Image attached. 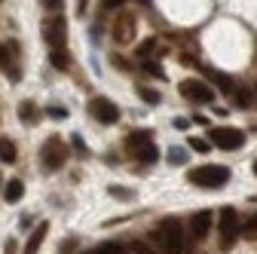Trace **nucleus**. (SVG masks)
I'll list each match as a JSON object with an SVG mask.
<instances>
[{"label": "nucleus", "mask_w": 257, "mask_h": 254, "mask_svg": "<svg viewBox=\"0 0 257 254\" xmlns=\"http://www.w3.org/2000/svg\"><path fill=\"white\" fill-rule=\"evenodd\" d=\"M153 239H156V245H163L166 254H184V227H181L178 217L159 220V227H156Z\"/></svg>", "instance_id": "obj_1"}, {"label": "nucleus", "mask_w": 257, "mask_h": 254, "mask_svg": "<svg viewBox=\"0 0 257 254\" xmlns=\"http://www.w3.org/2000/svg\"><path fill=\"white\" fill-rule=\"evenodd\" d=\"M196 187H205V190H220L223 184L230 181V169L227 166H199V169H190L187 175Z\"/></svg>", "instance_id": "obj_2"}, {"label": "nucleus", "mask_w": 257, "mask_h": 254, "mask_svg": "<svg viewBox=\"0 0 257 254\" xmlns=\"http://www.w3.org/2000/svg\"><path fill=\"white\" fill-rule=\"evenodd\" d=\"M64 160H68V147H64V141L58 135H49L40 147V166L46 172H58L64 166Z\"/></svg>", "instance_id": "obj_3"}, {"label": "nucleus", "mask_w": 257, "mask_h": 254, "mask_svg": "<svg viewBox=\"0 0 257 254\" xmlns=\"http://www.w3.org/2000/svg\"><path fill=\"white\" fill-rule=\"evenodd\" d=\"M125 147L132 150L135 160H141V163H156L159 160V150H156L150 132H132V135L125 138Z\"/></svg>", "instance_id": "obj_4"}, {"label": "nucleus", "mask_w": 257, "mask_h": 254, "mask_svg": "<svg viewBox=\"0 0 257 254\" xmlns=\"http://www.w3.org/2000/svg\"><path fill=\"white\" fill-rule=\"evenodd\" d=\"M217 230H220V248L230 251L233 242H236V236H239V214H236V208H220Z\"/></svg>", "instance_id": "obj_5"}, {"label": "nucleus", "mask_w": 257, "mask_h": 254, "mask_svg": "<svg viewBox=\"0 0 257 254\" xmlns=\"http://www.w3.org/2000/svg\"><path fill=\"white\" fill-rule=\"evenodd\" d=\"M43 40L52 46V49H61L64 40H68V19L61 13H52L46 22H43Z\"/></svg>", "instance_id": "obj_6"}, {"label": "nucleus", "mask_w": 257, "mask_h": 254, "mask_svg": "<svg viewBox=\"0 0 257 254\" xmlns=\"http://www.w3.org/2000/svg\"><path fill=\"white\" fill-rule=\"evenodd\" d=\"M208 138H211V144H214V147H220V150H239V147L245 144V132L230 129V125L211 129V132H208Z\"/></svg>", "instance_id": "obj_7"}, {"label": "nucleus", "mask_w": 257, "mask_h": 254, "mask_svg": "<svg viewBox=\"0 0 257 254\" xmlns=\"http://www.w3.org/2000/svg\"><path fill=\"white\" fill-rule=\"evenodd\" d=\"M113 40L119 43V46H125V43H132L135 40V13L132 10H122L116 19H113Z\"/></svg>", "instance_id": "obj_8"}, {"label": "nucleus", "mask_w": 257, "mask_h": 254, "mask_svg": "<svg viewBox=\"0 0 257 254\" xmlns=\"http://www.w3.org/2000/svg\"><path fill=\"white\" fill-rule=\"evenodd\" d=\"M178 89H181L184 98L196 101V104H211V101H214V89H211L208 83H202V80H184Z\"/></svg>", "instance_id": "obj_9"}, {"label": "nucleus", "mask_w": 257, "mask_h": 254, "mask_svg": "<svg viewBox=\"0 0 257 254\" xmlns=\"http://www.w3.org/2000/svg\"><path fill=\"white\" fill-rule=\"evenodd\" d=\"M89 113L98 119V122H104V125H110V122L119 119V107H116L110 98H104V95H98V98L89 101Z\"/></svg>", "instance_id": "obj_10"}, {"label": "nucleus", "mask_w": 257, "mask_h": 254, "mask_svg": "<svg viewBox=\"0 0 257 254\" xmlns=\"http://www.w3.org/2000/svg\"><path fill=\"white\" fill-rule=\"evenodd\" d=\"M208 233H211V211H196L190 217V236L202 242V239H208Z\"/></svg>", "instance_id": "obj_11"}, {"label": "nucleus", "mask_w": 257, "mask_h": 254, "mask_svg": "<svg viewBox=\"0 0 257 254\" xmlns=\"http://www.w3.org/2000/svg\"><path fill=\"white\" fill-rule=\"evenodd\" d=\"M46 233H49V224L43 220V224H40L34 233H31V239L25 242V251H22V254H37V251H40V245H43V239H46Z\"/></svg>", "instance_id": "obj_12"}, {"label": "nucleus", "mask_w": 257, "mask_h": 254, "mask_svg": "<svg viewBox=\"0 0 257 254\" xmlns=\"http://www.w3.org/2000/svg\"><path fill=\"white\" fill-rule=\"evenodd\" d=\"M230 95H233V104H236V107H242V110H245V107H254V92H251V89L236 86Z\"/></svg>", "instance_id": "obj_13"}, {"label": "nucleus", "mask_w": 257, "mask_h": 254, "mask_svg": "<svg viewBox=\"0 0 257 254\" xmlns=\"http://www.w3.org/2000/svg\"><path fill=\"white\" fill-rule=\"evenodd\" d=\"M22 196H25V184H22L19 178H10L7 187H4V199H7V202H19Z\"/></svg>", "instance_id": "obj_14"}, {"label": "nucleus", "mask_w": 257, "mask_h": 254, "mask_svg": "<svg viewBox=\"0 0 257 254\" xmlns=\"http://www.w3.org/2000/svg\"><path fill=\"white\" fill-rule=\"evenodd\" d=\"M205 77H208V80H211V83H214L220 92H227V95L233 92V80H230L227 74H220V71H211V68H205Z\"/></svg>", "instance_id": "obj_15"}, {"label": "nucleus", "mask_w": 257, "mask_h": 254, "mask_svg": "<svg viewBox=\"0 0 257 254\" xmlns=\"http://www.w3.org/2000/svg\"><path fill=\"white\" fill-rule=\"evenodd\" d=\"M49 61H52L55 71H68V68H71V55H68V49H64V46H61V49H52V52H49Z\"/></svg>", "instance_id": "obj_16"}, {"label": "nucleus", "mask_w": 257, "mask_h": 254, "mask_svg": "<svg viewBox=\"0 0 257 254\" xmlns=\"http://www.w3.org/2000/svg\"><path fill=\"white\" fill-rule=\"evenodd\" d=\"M16 156H19L16 144L10 138H0V163H16Z\"/></svg>", "instance_id": "obj_17"}, {"label": "nucleus", "mask_w": 257, "mask_h": 254, "mask_svg": "<svg viewBox=\"0 0 257 254\" xmlns=\"http://www.w3.org/2000/svg\"><path fill=\"white\" fill-rule=\"evenodd\" d=\"M19 116H22V122H37V104L34 101H22V107H19Z\"/></svg>", "instance_id": "obj_18"}, {"label": "nucleus", "mask_w": 257, "mask_h": 254, "mask_svg": "<svg viewBox=\"0 0 257 254\" xmlns=\"http://www.w3.org/2000/svg\"><path fill=\"white\" fill-rule=\"evenodd\" d=\"M138 95H141L147 104H159V101H163V95H159L156 89H150V86H138Z\"/></svg>", "instance_id": "obj_19"}, {"label": "nucleus", "mask_w": 257, "mask_h": 254, "mask_svg": "<svg viewBox=\"0 0 257 254\" xmlns=\"http://www.w3.org/2000/svg\"><path fill=\"white\" fill-rule=\"evenodd\" d=\"M92 254H125V248H122L119 242H101Z\"/></svg>", "instance_id": "obj_20"}, {"label": "nucleus", "mask_w": 257, "mask_h": 254, "mask_svg": "<svg viewBox=\"0 0 257 254\" xmlns=\"http://www.w3.org/2000/svg\"><path fill=\"white\" fill-rule=\"evenodd\" d=\"M141 68H144V71H147L150 77H156V80H163V77H166V71L159 68L156 61H150V58H141Z\"/></svg>", "instance_id": "obj_21"}, {"label": "nucleus", "mask_w": 257, "mask_h": 254, "mask_svg": "<svg viewBox=\"0 0 257 254\" xmlns=\"http://www.w3.org/2000/svg\"><path fill=\"white\" fill-rule=\"evenodd\" d=\"M169 163L172 166H184L187 163V150L184 147H169Z\"/></svg>", "instance_id": "obj_22"}, {"label": "nucleus", "mask_w": 257, "mask_h": 254, "mask_svg": "<svg viewBox=\"0 0 257 254\" xmlns=\"http://www.w3.org/2000/svg\"><path fill=\"white\" fill-rule=\"evenodd\" d=\"M153 49H156V37L141 40V43H138V58H150V55H153Z\"/></svg>", "instance_id": "obj_23"}, {"label": "nucleus", "mask_w": 257, "mask_h": 254, "mask_svg": "<svg viewBox=\"0 0 257 254\" xmlns=\"http://www.w3.org/2000/svg\"><path fill=\"white\" fill-rule=\"evenodd\" d=\"M187 147H190V150H196V153H208V147H211V144H208V141H202V138H190V141H187Z\"/></svg>", "instance_id": "obj_24"}, {"label": "nucleus", "mask_w": 257, "mask_h": 254, "mask_svg": "<svg viewBox=\"0 0 257 254\" xmlns=\"http://www.w3.org/2000/svg\"><path fill=\"white\" fill-rule=\"evenodd\" d=\"M52 119H64V116H68V107H58V104H49V110H46Z\"/></svg>", "instance_id": "obj_25"}, {"label": "nucleus", "mask_w": 257, "mask_h": 254, "mask_svg": "<svg viewBox=\"0 0 257 254\" xmlns=\"http://www.w3.org/2000/svg\"><path fill=\"white\" fill-rule=\"evenodd\" d=\"M43 4V10H49V13H58L61 7H64V0H40Z\"/></svg>", "instance_id": "obj_26"}, {"label": "nucleus", "mask_w": 257, "mask_h": 254, "mask_svg": "<svg viewBox=\"0 0 257 254\" xmlns=\"http://www.w3.org/2000/svg\"><path fill=\"white\" fill-rule=\"evenodd\" d=\"M71 144H74V150H77L80 156H89V150H86V144H83V138H80V135H74V138H71Z\"/></svg>", "instance_id": "obj_27"}, {"label": "nucleus", "mask_w": 257, "mask_h": 254, "mask_svg": "<svg viewBox=\"0 0 257 254\" xmlns=\"http://www.w3.org/2000/svg\"><path fill=\"white\" fill-rule=\"evenodd\" d=\"M110 196H119V199H132V190H125V187H110Z\"/></svg>", "instance_id": "obj_28"}, {"label": "nucleus", "mask_w": 257, "mask_h": 254, "mask_svg": "<svg viewBox=\"0 0 257 254\" xmlns=\"http://www.w3.org/2000/svg\"><path fill=\"white\" fill-rule=\"evenodd\" d=\"M245 233H248L251 239H257V214H254V217L248 220V224H245Z\"/></svg>", "instance_id": "obj_29"}, {"label": "nucleus", "mask_w": 257, "mask_h": 254, "mask_svg": "<svg viewBox=\"0 0 257 254\" xmlns=\"http://www.w3.org/2000/svg\"><path fill=\"white\" fill-rule=\"evenodd\" d=\"M7 65H10V46L0 43V68H7Z\"/></svg>", "instance_id": "obj_30"}, {"label": "nucleus", "mask_w": 257, "mask_h": 254, "mask_svg": "<svg viewBox=\"0 0 257 254\" xmlns=\"http://www.w3.org/2000/svg\"><path fill=\"white\" fill-rule=\"evenodd\" d=\"M187 125H190V119H184V116L175 119V129H187Z\"/></svg>", "instance_id": "obj_31"}, {"label": "nucleus", "mask_w": 257, "mask_h": 254, "mask_svg": "<svg viewBox=\"0 0 257 254\" xmlns=\"http://www.w3.org/2000/svg\"><path fill=\"white\" fill-rule=\"evenodd\" d=\"M86 7H89V0H77V13L86 16Z\"/></svg>", "instance_id": "obj_32"}, {"label": "nucleus", "mask_w": 257, "mask_h": 254, "mask_svg": "<svg viewBox=\"0 0 257 254\" xmlns=\"http://www.w3.org/2000/svg\"><path fill=\"white\" fill-rule=\"evenodd\" d=\"M254 104H257V86H254Z\"/></svg>", "instance_id": "obj_33"}, {"label": "nucleus", "mask_w": 257, "mask_h": 254, "mask_svg": "<svg viewBox=\"0 0 257 254\" xmlns=\"http://www.w3.org/2000/svg\"><path fill=\"white\" fill-rule=\"evenodd\" d=\"M251 169H254V175H257V160H254V166H251Z\"/></svg>", "instance_id": "obj_34"}, {"label": "nucleus", "mask_w": 257, "mask_h": 254, "mask_svg": "<svg viewBox=\"0 0 257 254\" xmlns=\"http://www.w3.org/2000/svg\"><path fill=\"white\" fill-rule=\"evenodd\" d=\"M0 181H4V178H0Z\"/></svg>", "instance_id": "obj_35"}]
</instances>
